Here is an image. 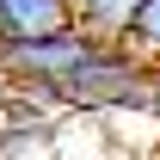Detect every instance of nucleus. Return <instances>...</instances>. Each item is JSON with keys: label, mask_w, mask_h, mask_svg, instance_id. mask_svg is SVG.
<instances>
[{"label": "nucleus", "mask_w": 160, "mask_h": 160, "mask_svg": "<svg viewBox=\"0 0 160 160\" xmlns=\"http://www.w3.org/2000/svg\"><path fill=\"white\" fill-rule=\"evenodd\" d=\"M92 56V37L68 25V31H49V37H19V43H0V68L12 86H56L62 74H74L80 62Z\"/></svg>", "instance_id": "2"}, {"label": "nucleus", "mask_w": 160, "mask_h": 160, "mask_svg": "<svg viewBox=\"0 0 160 160\" xmlns=\"http://www.w3.org/2000/svg\"><path fill=\"white\" fill-rule=\"evenodd\" d=\"M154 160H160V154H154Z\"/></svg>", "instance_id": "9"}, {"label": "nucleus", "mask_w": 160, "mask_h": 160, "mask_svg": "<svg viewBox=\"0 0 160 160\" xmlns=\"http://www.w3.org/2000/svg\"><path fill=\"white\" fill-rule=\"evenodd\" d=\"M6 99H12V80H6V68H0V111H6Z\"/></svg>", "instance_id": "7"}, {"label": "nucleus", "mask_w": 160, "mask_h": 160, "mask_svg": "<svg viewBox=\"0 0 160 160\" xmlns=\"http://www.w3.org/2000/svg\"><path fill=\"white\" fill-rule=\"evenodd\" d=\"M68 25H74L68 0H0V31H6V43L49 37V31H68Z\"/></svg>", "instance_id": "3"}, {"label": "nucleus", "mask_w": 160, "mask_h": 160, "mask_svg": "<svg viewBox=\"0 0 160 160\" xmlns=\"http://www.w3.org/2000/svg\"><path fill=\"white\" fill-rule=\"evenodd\" d=\"M148 80L154 68L129 49V43H92V56L80 62L74 74H62L49 92H56L62 117H136L148 111Z\"/></svg>", "instance_id": "1"}, {"label": "nucleus", "mask_w": 160, "mask_h": 160, "mask_svg": "<svg viewBox=\"0 0 160 160\" xmlns=\"http://www.w3.org/2000/svg\"><path fill=\"white\" fill-rule=\"evenodd\" d=\"M148 117L160 123V68H154V80H148Z\"/></svg>", "instance_id": "6"}, {"label": "nucleus", "mask_w": 160, "mask_h": 160, "mask_svg": "<svg viewBox=\"0 0 160 160\" xmlns=\"http://www.w3.org/2000/svg\"><path fill=\"white\" fill-rule=\"evenodd\" d=\"M0 43H6V31H0Z\"/></svg>", "instance_id": "8"}, {"label": "nucleus", "mask_w": 160, "mask_h": 160, "mask_svg": "<svg viewBox=\"0 0 160 160\" xmlns=\"http://www.w3.org/2000/svg\"><path fill=\"white\" fill-rule=\"evenodd\" d=\"M68 12L92 43H129V25H136L142 0H68Z\"/></svg>", "instance_id": "4"}, {"label": "nucleus", "mask_w": 160, "mask_h": 160, "mask_svg": "<svg viewBox=\"0 0 160 160\" xmlns=\"http://www.w3.org/2000/svg\"><path fill=\"white\" fill-rule=\"evenodd\" d=\"M129 49H136L148 68H160V0H142L136 25H129Z\"/></svg>", "instance_id": "5"}]
</instances>
